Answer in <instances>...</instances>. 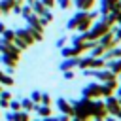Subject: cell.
Returning <instances> with one entry per match:
<instances>
[{
    "instance_id": "obj_27",
    "label": "cell",
    "mask_w": 121,
    "mask_h": 121,
    "mask_svg": "<svg viewBox=\"0 0 121 121\" xmlns=\"http://www.w3.org/2000/svg\"><path fill=\"white\" fill-rule=\"evenodd\" d=\"M40 21H42V25H43V26H47L49 23H53V13H51V9H49L45 15H42V17H40Z\"/></svg>"
},
{
    "instance_id": "obj_1",
    "label": "cell",
    "mask_w": 121,
    "mask_h": 121,
    "mask_svg": "<svg viewBox=\"0 0 121 121\" xmlns=\"http://www.w3.org/2000/svg\"><path fill=\"white\" fill-rule=\"evenodd\" d=\"M93 100L95 98H85L81 96L79 100H70L72 106H74V121H87V119H93V113H91V108H93Z\"/></svg>"
},
{
    "instance_id": "obj_28",
    "label": "cell",
    "mask_w": 121,
    "mask_h": 121,
    "mask_svg": "<svg viewBox=\"0 0 121 121\" xmlns=\"http://www.w3.org/2000/svg\"><path fill=\"white\" fill-rule=\"evenodd\" d=\"M40 104H45V106H53V98H51V95H47V93H42Z\"/></svg>"
},
{
    "instance_id": "obj_32",
    "label": "cell",
    "mask_w": 121,
    "mask_h": 121,
    "mask_svg": "<svg viewBox=\"0 0 121 121\" xmlns=\"http://www.w3.org/2000/svg\"><path fill=\"white\" fill-rule=\"evenodd\" d=\"M30 98H32V102H34V104H40V98H42V93H40L38 89H34V91L30 93Z\"/></svg>"
},
{
    "instance_id": "obj_3",
    "label": "cell",
    "mask_w": 121,
    "mask_h": 121,
    "mask_svg": "<svg viewBox=\"0 0 121 121\" xmlns=\"http://www.w3.org/2000/svg\"><path fill=\"white\" fill-rule=\"evenodd\" d=\"M25 21H26V26L32 30V34H34L36 42H42V40H43V32H45V26L42 25L40 17H38L36 13H32V15H28Z\"/></svg>"
},
{
    "instance_id": "obj_34",
    "label": "cell",
    "mask_w": 121,
    "mask_h": 121,
    "mask_svg": "<svg viewBox=\"0 0 121 121\" xmlns=\"http://www.w3.org/2000/svg\"><path fill=\"white\" fill-rule=\"evenodd\" d=\"M62 78H64L66 81H70V79L76 78V74H74V70H64V72H62Z\"/></svg>"
},
{
    "instance_id": "obj_25",
    "label": "cell",
    "mask_w": 121,
    "mask_h": 121,
    "mask_svg": "<svg viewBox=\"0 0 121 121\" xmlns=\"http://www.w3.org/2000/svg\"><path fill=\"white\" fill-rule=\"evenodd\" d=\"M0 36H2V38H4L6 42H13V38H15V30H13V28H8V26H6V30H4V32H2Z\"/></svg>"
},
{
    "instance_id": "obj_24",
    "label": "cell",
    "mask_w": 121,
    "mask_h": 121,
    "mask_svg": "<svg viewBox=\"0 0 121 121\" xmlns=\"http://www.w3.org/2000/svg\"><path fill=\"white\" fill-rule=\"evenodd\" d=\"M32 13H34V11H32V6H30L28 2H23V6H21V13H19V15H21L23 19H26V17L32 15Z\"/></svg>"
},
{
    "instance_id": "obj_37",
    "label": "cell",
    "mask_w": 121,
    "mask_h": 121,
    "mask_svg": "<svg viewBox=\"0 0 121 121\" xmlns=\"http://www.w3.org/2000/svg\"><path fill=\"white\" fill-rule=\"evenodd\" d=\"M115 96H121V83H119L117 89H115Z\"/></svg>"
},
{
    "instance_id": "obj_41",
    "label": "cell",
    "mask_w": 121,
    "mask_h": 121,
    "mask_svg": "<svg viewBox=\"0 0 121 121\" xmlns=\"http://www.w3.org/2000/svg\"><path fill=\"white\" fill-rule=\"evenodd\" d=\"M119 9H121V0H119Z\"/></svg>"
},
{
    "instance_id": "obj_9",
    "label": "cell",
    "mask_w": 121,
    "mask_h": 121,
    "mask_svg": "<svg viewBox=\"0 0 121 121\" xmlns=\"http://www.w3.org/2000/svg\"><path fill=\"white\" fill-rule=\"evenodd\" d=\"M15 34H17L28 47L36 43V38H34V34H32V30H30L28 26H25V28H15Z\"/></svg>"
},
{
    "instance_id": "obj_21",
    "label": "cell",
    "mask_w": 121,
    "mask_h": 121,
    "mask_svg": "<svg viewBox=\"0 0 121 121\" xmlns=\"http://www.w3.org/2000/svg\"><path fill=\"white\" fill-rule=\"evenodd\" d=\"M17 0H0V9H2V15H9L15 8Z\"/></svg>"
},
{
    "instance_id": "obj_8",
    "label": "cell",
    "mask_w": 121,
    "mask_h": 121,
    "mask_svg": "<svg viewBox=\"0 0 121 121\" xmlns=\"http://www.w3.org/2000/svg\"><path fill=\"white\" fill-rule=\"evenodd\" d=\"M104 102H106V110H108V113H110L112 117H117V115H119V112H121V104H119L117 96H115V95L106 96V98H104Z\"/></svg>"
},
{
    "instance_id": "obj_26",
    "label": "cell",
    "mask_w": 121,
    "mask_h": 121,
    "mask_svg": "<svg viewBox=\"0 0 121 121\" xmlns=\"http://www.w3.org/2000/svg\"><path fill=\"white\" fill-rule=\"evenodd\" d=\"M57 6H59L62 11H68V9L74 6V2H72V0H57Z\"/></svg>"
},
{
    "instance_id": "obj_2",
    "label": "cell",
    "mask_w": 121,
    "mask_h": 121,
    "mask_svg": "<svg viewBox=\"0 0 121 121\" xmlns=\"http://www.w3.org/2000/svg\"><path fill=\"white\" fill-rule=\"evenodd\" d=\"M112 26H113V25H112L106 17H98L96 21H93L91 28L85 32V38H87V40H98L100 36H104L106 32H110Z\"/></svg>"
},
{
    "instance_id": "obj_43",
    "label": "cell",
    "mask_w": 121,
    "mask_h": 121,
    "mask_svg": "<svg viewBox=\"0 0 121 121\" xmlns=\"http://www.w3.org/2000/svg\"><path fill=\"white\" fill-rule=\"evenodd\" d=\"M0 15H2V9H0Z\"/></svg>"
},
{
    "instance_id": "obj_22",
    "label": "cell",
    "mask_w": 121,
    "mask_h": 121,
    "mask_svg": "<svg viewBox=\"0 0 121 121\" xmlns=\"http://www.w3.org/2000/svg\"><path fill=\"white\" fill-rule=\"evenodd\" d=\"M0 83H2V87H13V85H15V79H13L11 74L4 72V74L0 76Z\"/></svg>"
},
{
    "instance_id": "obj_14",
    "label": "cell",
    "mask_w": 121,
    "mask_h": 121,
    "mask_svg": "<svg viewBox=\"0 0 121 121\" xmlns=\"http://www.w3.org/2000/svg\"><path fill=\"white\" fill-rule=\"evenodd\" d=\"M34 112L38 113V117H42V121H43L45 117H51V115H53L51 106H45V104H36V106H34Z\"/></svg>"
},
{
    "instance_id": "obj_7",
    "label": "cell",
    "mask_w": 121,
    "mask_h": 121,
    "mask_svg": "<svg viewBox=\"0 0 121 121\" xmlns=\"http://www.w3.org/2000/svg\"><path fill=\"white\" fill-rule=\"evenodd\" d=\"M55 106H57V110H59L60 113H66L68 117H74V106H72V102H70L68 98L59 96V98L55 100Z\"/></svg>"
},
{
    "instance_id": "obj_13",
    "label": "cell",
    "mask_w": 121,
    "mask_h": 121,
    "mask_svg": "<svg viewBox=\"0 0 121 121\" xmlns=\"http://www.w3.org/2000/svg\"><path fill=\"white\" fill-rule=\"evenodd\" d=\"M78 68V57H64L59 64V70L64 72V70H74Z\"/></svg>"
},
{
    "instance_id": "obj_18",
    "label": "cell",
    "mask_w": 121,
    "mask_h": 121,
    "mask_svg": "<svg viewBox=\"0 0 121 121\" xmlns=\"http://www.w3.org/2000/svg\"><path fill=\"white\" fill-rule=\"evenodd\" d=\"M106 68H110L115 76H121V57H119V59H110V60H106Z\"/></svg>"
},
{
    "instance_id": "obj_30",
    "label": "cell",
    "mask_w": 121,
    "mask_h": 121,
    "mask_svg": "<svg viewBox=\"0 0 121 121\" xmlns=\"http://www.w3.org/2000/svg\"><path fill=\"white\" fill-rule=\"evenodd\" d=\"M13 43H15L19 49H23V51H25V49H28V45H26V43H25V42H23V40L17 36V34H15V38H13Z\"/></svg>"
},
{
    "instance_id": "obj_31",
    "label": "cell",
    "mask_w": 121,
    "mask_h": 121,
    "mask_svg": "<svg viewBox=\"0 0 121 121\" xmlns=\"http://www.w3.org/2000/svg\"><path fill=\"white\" fill-rule=\"evenodd\" d=\"M8 110H13V112L21 110V100H17V98H11V100H9V108H8Z\"/></svg>"
},
{
    "instance_id": "obj_42",
    "label": "cell",
    "mask_w": 121,
    "mask_h": 121,
    "mask_svg": "<svg viewBox=\"0 0 121 121\" xmlns=\"http://www.w3.org/2000/svg\"><path fill=\"white\" fill-rule=\"evenodd\" d=\"M17 2H25V0H17Z\"/></svg>"
},
{
    "instance_id": "obj_6",
    "label": "cell",
    "mask_w": 121,
    "mask_h": 121,
    "mask_svg": "<svg viewBox=\"0 0 121 121\" xmlns=\"http://www.w3.org/2000/svg\"><path fill=\"white\" fill-rule=\"evenodd\" d=\"M19 57L11 55V53H0V64H4L8 68V74H13V70L19 66Z\"/></svg>"
},
{
    "instance_id": "obj_40",
    "label": "cell",
    "mask_w": 121,
    "mask_h": 121,
    "mask_svg": "<svg viewBox=\"0 0 121 121\" xmlns=\"http://www.w3.org/2000/svg\"><path fill=\"white\" fill-rule=\"evenodd\" d=\"M0 119H2V110H0Z\"/></svg>"
},
{
    "instance_id": "obj_10",
    "label": "cell",
    "mask_w": 121,
    "mask_h": 121,
    "mask_svg": "<svg viewBox=\"0 0 121 121\" xmlns=\"http://www.w3.org/2000/svg\"><path fill=\"white\" fill-rule=\"evenodd\" d=\"M95 78H96V81H100V83H104V81H110V79H115L117 76L110 70V68H96L95 70Z\"/></svg>"
},
{
    "instance_id": "obj_20",
    "label": "cell",
    "mask_w": 121,
    "mask_h": 121,
    "mask_svg": "<svg viewBox=\"0 0 121 121\" xmlns=\"http://www.w3.org/2000/svg\"><path fill=\"white\" fill-rule=\"evenodd\" d=\"M78 68L79 70H85V68H93V55H81L78 57Z\"/></svg>"
},
{
    "instance_id": "obj_38",
    "label": "cell",
    "mask_w": 121,
    "mask_h": 121,
    "mask_svg": "<svg viewBox=\"0 0 121 121\" xmlns=\"http://www.w3.org/2000/svg\"><path fill=\"white\" fill-rule=\"evenodd\" d=\"M117 119H121V112H119V115H117Z\"/></svg>"
},
{
    "instance_id": "obj_5",
    "label": "cell",
    "mask_w": 121,
    "mask_h": 121,
    "mask_svg": "<svg viewBox=\"0 0 121 121\" xmlns=\"http://www.w3.org/2000/svg\"><path fill=\"white\" fill-rule=\"evenodd\" d=\"M81 96L85 98H102V83L100 81H91L81 87Z\"/></svg>"
},
{
    "instance_id": "obj_33",
    "label": "cell",
    "mask_w": 121,
    "mask_h": 121,
    "mask_svg": "<svg viewBox=\"0 0 121 121\" xmlns=\"http://www.w3.org/2000/svg\"><path fill=\"white\" fill-rule=\"evenodd\" d=\"M66 42H68V38H66V36H60V38L55 42V47H57V49H60V47H64V45H66Z\"/></svg>"
},
{
    "instance_id": "obj_23",
    "label": "cell",
    "mask_w": 121,
    "mask_h": 121,
    "mask_svg": "<svg viewBox=\"0 0 121 121\" xmlns=\"http://www.w3.org/2000/svg\"><path fill=\"white\" fill-rule=\"evenodd\" d=\"M34 102H32V98L30 96H25V98H21V110H26V112H34Z\"/></svg>"
},
{
    "instance_id": "obj_16",
    "label": "cell",
    "mask_w": 121,
    "mask_h": 121,
    "mask_svg": "<svg viewBox=\"0 0 121 121\" xmlns=\"http://www.w3.org/2000/svg\"><path fill=\"white\" fill-rule=\"evenodd\" d=\"M76 9H81V11H89L96 6V0H72Z\"/></svg>"
},
{
    "instance_id": "obj_29",
    "label": "cell",
    "mask_w": 121,
    "mask_h": 121,
    "mask_svg": "<svg viewBox=\"0 0 121 121\" xmlns=\"http://www.w3.org/2000/svg\"><path fill=\"white\" fill-rule=\"evenodd\" d=\"M85 40H87V38H85V32H78L76 36H72L70 42H72V43H81V42H85Z\"/></svg>"
},
{
    "instance_id": "obj_19",
    "label": "cell",
    "mask_w": 121,
    "mask_h": 121,
    "mask_svg": "<svg viewBox=\"0 0 121 121\" xmlns=\"http://www.w3.org/2000/svg\"><path fill=\"white\" fill-rule=\"evenodd\" d=\"M102 57H104L106 60H110V59H119V57H121V45L117 43V45H113V47H110V49H106Z\"/></svg>"
},
{
    "instance_id": "obj_39",
    "label": "cell",
    "mask_w": 121,
    "mask_h": 121,
    "mask_svg": "<svg viewBox=\"0 0 121 121\" xmlns=\"http://www.w3.org/2000/svg\"><path fill=\"white\" fill-rule=\"evenodd\" d=\"M25 2H28V4H30V2H32V0H25Z\"/></svg>"
},
{
    "instance_id": "obj_11",
    "label": "cell",
    "mask_w": 121,
    "mask_h": 121,
    "mask_svg": "<svg viewBox=\"0 0 121 121\" xmlns=\"http://www.w3.org/2000/svg\"><path fill=\"white\" fill-rule=\"evenodd\" d=\"M117 85H119V79H117V78H115V79H110V81H104V83H102V98L115 95Z\"/></svg>"
},
{
    "instance_id": "obj_17",
    "label": "cell",
    "mask_w": 121,
    "mask_h": 121,
    "mask_svg": "<svg viewBox=\"0 0 121 121\" xmlns=\"http://www.w3.org/2000/svg\"><path fill=\"white\" fill-rule=\"evenodd\" d=\"M83 15H85V11L78 9V11H76L68 21H66V28H68V30H76V26H78V23H79V19H81Z\"/></svg>"
},
{
    "instance_id": "obj_35",
    "label": "cell",
    "mask_w": 121,
    "mask_h": 121,
    "mask_svg": "<svg viewBox=\"0 0 121 121\" xmlns=\"http://www.w3.org/2000/svg\"><path fill=\"white\" fill-rule=\"evenodd\" d=\"M42 2H43V4H45L49 9H53V8L57 6V0H42Z\"/></svg>"
},
{
    "instance_id": "obj_36",
    "label": "cell",
    "mask_w": 121,
    "mask_h": 121,
    "mask_svg": "<svg viewBox=\"0 0 121 121\" xmlns=\"http://www.w3.org/2000/svg\"><path fill=\"white\" fill-rule=\"evenodd\" d=\"M4 30H6V23H4V21H0V34H2Z\"/></svg>"
},
{
    "instance_id": "obj_44",
    "label": "cell",
    "mask_w": 121,
    "mask_h": 121,
    "mask_svg": "<svg viewBox=\"0 0 121 121\" xmlns=\"http://www.w3.org/2000/svg\"><path fill=\"white\" fill-rule=\"evenodd\" d=\"M119 25H121V23H119Z\"/></svg>"
},
{
    "instance_id": "obj_12",
    "label": "cell",
    "mask_w": 121,
    "mask_h": 121,
    "mask_svg": "<svg viewBox=\"0 0 121 121\" xmlns=\"http://www.w3.org/2000/svg\"><path fill=\"white\" fill-rule=\"evenodd\" d=\"M96 42H98L104 49H110V47H113V45H117V43H119V42L113 38V32H112V30H110V32H106L104 36H100Z\"/></svg>"
},
{
    "instance_id": "obj_15",
    "label": "cell",
    "mask_w": 121,
    "mask_h": 121,
    "mask_svg": "<svg viewBox=\"0 0 121 121\" xmlns=\"http://www.w3.org/2000/svg\"><path fill=\"white\" fill-rule=\"evenodd\" d=\"M30 6H32V11H34L38 17H42V15H45V13L49 11V8H47L42 0H32V2H30Z\"/></svg>"
},
{
    "instance_id": "obj_4",
    "label": "cell",
    "mask_w": 121,
    "mask_h": 121,
    "mask_svg": "<svg viewBox=\"0 0 121 121\" xmlns=\"http://www.w3.org/2000/svg\"><path fill=\"white\" fill-rule=\"evenodd\" d=\"M91 113H93V119H98V121H108L110 113H108V110H106V102H104V98H95V100H93Z\"/></svg>"
}]
</instances>
